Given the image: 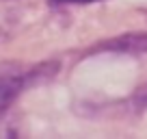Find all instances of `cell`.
<instances>
[{"label": "cell", "instance_id": "3957f363", "mask_svg": "<svg viewBox=\"0 0 147 139\" xmlns=\"http://www.w3.org/2000/svg\"><path fill=\"white\" fill-rule=\"evenodd\" d=\"M132 107L136 109V111H141V109H147V83L134 91V96H132Z\"/></svg>", "mask_w": 147, "mask_h": 139}, {"label": "cell", "instance_id": "277c9868", "mask_svg": "<svg viewBox=\"0 0 147 139\" xmlns=\"http://www.w3.org/2000/svg\"><path fill=\"white\" fill-rule=\"evenodd\" d=\"M52 5H91V2H102V0H50Z\"/></svg>", "mask_w": 147, "mask_h": 139}, {"label": "cell", "instance_id": "6da1fadb", "mask_svg": "<svg viewBox=\"0 0 147 139\" xmlns=\"http://www.w3.org/2000/svg\"><path fill=\"white\" fill-rule=\"evenodd\" d=\"M59 63H41L30 70H24L20 63H0V113L13 104V100L26 87H35L46 80H50L56 74Z\"/></svg>", "mask_w": 147, "mask_h": 139}, {"label": "cell", "instance_id": "7a4b0ae2", "mask_svg": "<svg viewBox=\"0 0 147 139\" xmlns=\"http://www.w3.org/2000/svg\"><path fill=\"white\" fill-rule=\"evenodd\" d=\"M100 52H110V55H147V33H123L119 37L106 39L97 44L87 55H100Z\"/></svg>", "mask_w": 147, "mask_h": 139}]
</instances>
